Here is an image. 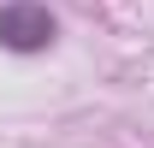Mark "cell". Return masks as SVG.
<instances>
[{
  "label": "cell",
  "instance_id": "1",
  "mask_svg": "<svg viewBox=\"0 0 154 148\" xmlns=\"http://www.w3.org/2000/svg\"><path fill=\"white\" fill-rule=\"evenodd\" d=\"M54 42V12L36 6V0H18V6H0V48L12 54H42Z\"/></svg>",
  "mask_w": 154,
  "mask_h": 148
}]
</instances>
